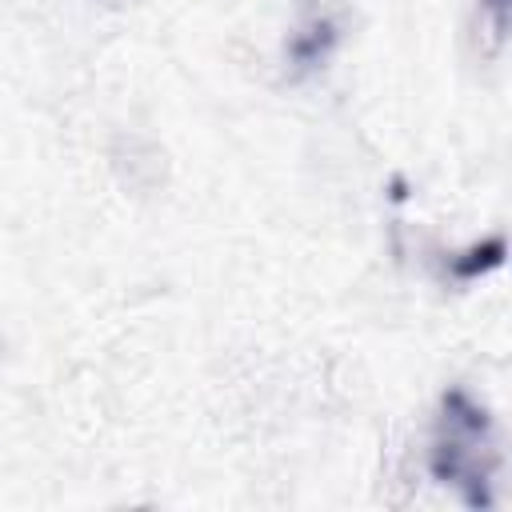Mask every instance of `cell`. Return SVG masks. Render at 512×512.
I'll return each instance as SVG.
<instances>
[{
	"label": "cell",
	"instance_id": "2",
	"mask_svg": "<svg viewBox=\"0 0 512 512\" xmlns=\"http://www.w3.org/2000/svg\"><path fill=\"white\" fill-rule=\"evenodd\" d=\"M480 32L488 40V52H496L508 36V0H480Z\"/></svg>",
	"mask_w": 512,
	"mask_h": 512
},
{
	"label": "cell",
	"instance_id": "1",
	"mask_svg": "<svg viewBox=\"0 0 512 512\" xmlns=\"http://www.w3.org/2000/svg\"><path fill=\"white\" fill-rule=\"evenodd\" d=\"M428 464H432V476L440 484H452L468 504L492 500V476H496L500 452H496L492 416L480 400H472L460 388H452L440 400Z\"/></svg>",
	"mask_w": 512,
	"mask_h": 512
}]
</instances>
